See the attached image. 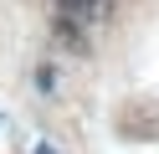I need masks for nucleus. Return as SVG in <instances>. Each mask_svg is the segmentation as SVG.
Masks as SVG:
<instances>
[{
  "label": "nucleus",
  "mask_w": 159,
  "mask_h": 154,
  "mask_svg": "<svg viewBox=\"0 0 159 154\" xmlns=\"http://www.w3.org/2000/svg\"><path fill=\"white\" fill-rule=\"evenodd\" d=\"M62 5H67V10H72V16H77V10H87V5H93V0H62Z\"/></svg>",
  "instance_id": "f257e3e1"
}]
</instances>
